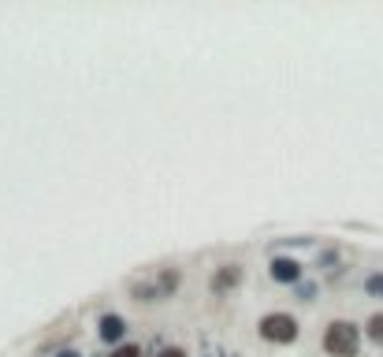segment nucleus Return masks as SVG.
Masks as SVG:
<instances>
[{
    "label": "nucleus",
    "instance_id": "f257e3e1",
    "mask_svg": "<svg viewBox=\"0 0 383 357\" xmlns=\"http://www.w3.org/2000/svg\"><path fill=\"white\" fill-rule=\"evenodd\" d=\"M357 343H361V335L354 324H346V320H331L327 324V331H324V350L331 357H354L357 353Z\"/></svg>",
    "mask_w": 383,
    "mask_h": 357
},
{
    "label": "nucleus",
    "instance_id": "f03ea898",
    "mask_svg": "<svg viewBox=\"0 0 383 357\" xmlns=\"http://www.w3.org/2000/svg\"><path fill=\"white\" fill-rule=\"evenodd\" d=\"M261 335L272 339V343H290V339L298 335V324L287 313H272V316L261 320Z\"/></svg>",
    "mask_w": 383,
    "mask_h": 357
},
{
    "label": "nucleus",
    "instance_id": "7ed1b4c3",
    "mask_svg": "<svg viewBox=\"0 0 383 357\" xmlns=\"http://www.w3.org/2000/svg\"><path fill=\"white\" fill-rule=\"evenodd\" d=\"M175 283H179V275H175V272H164V279H160V283H157V279H153V283H138V287H135V298H138V302L164 298Z\"/></svg>",
    "mask_w": 383,
    "mask_h": 357
},
{
    "label": "nucleus",
    "instance_id": "20e7f679",
    "mask_svg": "<svg viewBox=\"0 0 383 357\" xmlns=\"http://www.w3.org/2000/svg\"><path fill=\"white\" fill-rule=\"evenodd\" d=\"M242 279V268L238 265H224L220 272L212 275V290H227V287H235Z\"/></svg>",
    "mask_w": 383,
    "mask_h": 357
},
{
    "label": "nucleus",
    "instance_id": "39448f33",
    "mask_svg": "<svg viewBox=\"0 0 383 357\" xmlns=\"http://www.w3.org/2000/svg\"><path fill=\"white\" fill-rule=\"evenodd\" d=\"M272 275L283 283H294L298 279V265L294 261H272Z\"/></svg>",
    "mask_w": 383,
    "mask_h": 357
},
{
    "label": "nucleus",
    "instance_id": "423d86ee",
    "mask_svg": "<svg viewBox=\"0 0 383 357\" xmlns=\"http://www.w3.org/2000/svg\"><path fill=\"white\" fill-rule=\"evenodd\" d=\"M101 335L112 339V343H115V339H123V320L120 316H105L101 320Z\"/></svg>",
    "mask_w": 383,
    "mask_h": 357
},
{
    "label": "nucleus",
    "instance_id": "0eeeda50",
    "mask_svg": "<svg viewBox=\"0 0 383 357\" xmlns=\"http://www.w3.org/2000/svg\"><path fill=\"white\" fill-rule=\"evenodd\" d=\"M369 335H372V343H383V313H376L369 320Z\"/></svg>",
    "mask_w": 383,
    "mask_h": 357
},
{
    "label": "nucleus",
    "instance_id": "6e6552de",
    "mask_svg": "<svg viewBox=\"0 0 383 357\" xmlns=\"http://www.w3.org/2000/svg\"><path fill=\"white\" fill-rule=\"evenodd\" d=\"M108 357H142V350H138L135 343H127V346H115Z\"/></svg>",
    "mask_w": 383,
    "mask_h": 357
},
{
    "label": "nucleus",
    "instance_id": "1a4fd4ad",
    "mask_svg": "<svg viewBox=\"0 0 383 357\" xmlns=\"http://www.w3.org/2000/svg\"><path fill=\"white\" fill-rule=\"evenodd\" d=\"M160 357H187V350H175V346H172V350H164Z\"/></svg>",
    "mask_w": 383,
    "mask_h": 357
},
{
    "label": "nucleus",
    "instance_id": "9d476101",
    "mask_svg": "<svg viewBox=\"0 0 383 357\" xmlns=\"http://www.w3.org/2000/svg\"><path fill=\"white\" fill-rule=\"evenodd\" d=\"M63 357H75V353H63Z\"/></svg>",
    "mask_w": 383,
    "mask_h": 357
}]
</instances>
